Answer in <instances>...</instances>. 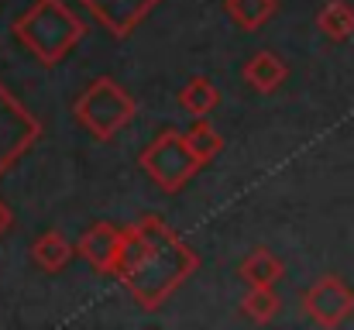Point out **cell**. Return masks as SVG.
<instances>
[{"label":"cell","instance_id":"cell-1","mask_svg":"<svg viewBox=\"0 0 354 330\" xmlns=\"http://www.w3.org/2000/svg\"><path fill=\"white\" fill-rule=\"evenodd\" d=\"M196 268L200 255L162 217H141L138 223L124 227L118 279L145 310H158Z\"/></svg>","mask_w":354,"mask_h":330},{"label":"cell","instance_id":"cell-2","mask_svg":"<svg viewBox=\"0 0 354 330\" xmlns=\"http://www.w3.org/2000/svg\"><path fill=\"white\" fill-rule=\"evenodd\" d=\"M86 35V24L62 3V0H35L17 21L14 38L41 62L55 66L62 62Z\"/></svg>","mask_w":354,"mask_h":330},{"label":"cell","instance_id":"cell-3","mask_svg":"<svg viewBox=\"0 0 354 330\" xmlns=\"http://www.w3.org/2000/svg\"><path fill=\"white\" fill-rule=\"evenodd\" d=\"M73 113L83 131H90L97 141H111L134 120V97L111 76H97L73 104Z\"/></svg>","mask_w":354,"mask_h":330},{"label":"cell","instance_id":"cell-4","mask_svg":"<svg viewBox=\"0 0 354 330\" xmlns=\"http://www.w3.org/2000/svg\"><path fill=\"white\" fill-rule=\"evenodd\" d=\"M141 169L165 190V193H179L200 169H203V162H200V155L193 152V145H189V138H186V131H162L145 152H141Z\"/></svg>","mask_w":354,"mask_h":330},{"label":"cell","instance_id":"cell-5","mask_svg":"<svg viewBox=\"0 0 354 330\" xmlns=\"http://www.w3.org/2000/svg\"><path fill=\"white\" fill-rule=\"evenodd\" d=\"M303 310L317 327H341L354 313V289L341 275H324L303 293Z\"/></svg>","mask_w":354,"mask_h":330},{"label":"cell","instance_id":"cell-6","mask_svg":"<svg viewBox=\"0 0 354 330\" xmlns=\"http://www.w3.org/2000/svg\"><path fill=\"white\" fill-rule=\"evenodd\" d=\"M76 255H83L97 272L118 279L120 258H124V230H118L114 223H93V227L80 237Z\"/></svg>","mask_w":354,"mask_h":330},{"label":"cell","instance_id":"cell-7","mask_svg":"<svg viewBox=\"0 0 354 330\" xmlns=\"http://www.w3.org/2000/svg\"><path fill=\"white\" fill-rule=\"evenodd\" d=\"M114 38H127L162 0H80Z\"/></svg>","mask_w":354,"mask_h":330},{"label":"cell","instance_id":"cell-8","mask_svg":"<svg viewBox=\"0 0 354 330\" xmlns=\"http://www.w3.org/2000/svg\"><path fill=\"white\" fill-rule=\"evenodd\" d=\"M244 83L251 86V90H258V93H275L282 83H286V76H289V69H286V62L275 55V52H254L248 62H244Z\"/></svg>","mask_w":354,"mask_h":330},{"label":"cell","instance_id":"cell-9","mask_svg":"<svg viewBox=\"0 0 354 330\" xmlns=\"http://www.w3.org/2000/svg\"><path fill=\"white\" fill-rule=\"evenodd\" d=\"M282 272H286V265H282L268 248L248 251V255L241 258V265H237V275H241L248 286H275V282L282 279Z\"/></svg>","mask_w":354,"mask_h":330},{"label":"cell","instance_id":"cell-10","mask_svg":"<svg viewBox=\"0 0 354 330\" xmlns=\"http://www.w3.org/2000/svg\"><path fill=\"white\" fill-rule=\"evenodd\" d=\"M76 248L59 234V230H45L35 244H31V258L45 268V272H62L69 262H73Z\"/></svg>","mask_w":354,"mask_h":330},{"label":"cell","instance_id":"cell-11","mask_svg":"<svg viewBox=\"0 0 354 330\" xmlns=\"http://www.w3.org/2000/svg\"><path fill=\"white\" fill-rule=\"evenodd\" d=\"M317 28L330 42H348L354 35V7L348 0H327L317 14Z\"/></svg>","mask_w":354,"mask_h":330},{"label":"cell","instance_id":"cell-12","mask_svg":"<svg viewBox=\"0 0 354 330\" xmlns=\"http://www.w3.org/2000/svg\"><path fill=\"white\" fill-rule=\"evenodd\" d=\"M275 7H279V0H224L227 17L241 31H258L275 14Z\"/></svg>","mask_w":354,"mask_h":330},{"label":"cell","instance_id":"cell-13","mask_svg":"<svg viewBox=\"0 0 354 330\" xmlns=\"http://www.w3.org/2000/svg\"><path fill=\"white\" fill-rule=\"evenodd\" d=\"M217 104H221V93H217V86L207 76H196V80H189L179 90V107L186 113H193V117H207Z\"/></svg>","mask_w":354,"mask_h":330},{"label":"cell","instance_id":"cell-14","mask_svg":"<svg viewBox=\"0 0 354 330\" xmlns=\"http://www.w3.org/2000/svg\"><path fill=\"white\" fill-rule=\"evenodd\" d=\"M186 138H189V145H193V152L200 155V162H203V165H207V162H214V158L221 155V148H224V138L217 134V127H214L207 117H193V124H189Z\"/></svg>","mask_w":354,"mask_h":330},{"label":"cell","instance_id":"cell-15","mask_svg":"<svg viewBox=\"0 0 354 330\" xmlns=\"http://www.w3.org/2000/svg\"><path fill=\"white\" fill-rule=\"evenodd\" d=\"M244 317L254 320V324H268L275 313H279V296H275V286H248V296H244Z\"/></svg>","mask_w":354,"mask_h":330},{"label":"cell","instance_id":"cell-16","mask_svg":"<svg viewBox=\"0 0 354 330\" xmlns=\"http://www.w3.org/2000/svg\"><path fill=\"white\" fill-rule=\"evenodd\" d=\"M10 223H14V214H10V207H7V203L0 200V234H3V230H7Z\"/></svg>","mask_w":354,"mask_h":330}]
</instances>
